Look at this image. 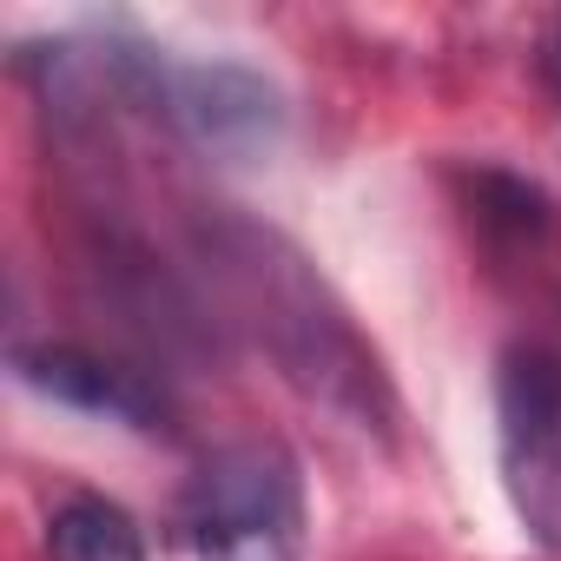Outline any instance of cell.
I'll return each instance as SVG.
<instances>
[{"instance_id":"cell-1","label":"cell","mask_w":561,"mask_h":561,"mask_svg":"<svg viewBox=\"0 0 561 561\" xmlns=\"http://www.w3.org/2000/svg\"><path fill=\"white\" fill-rule=\"evenodd\" d=\"M192 264L205 277L211 305L225 311V324H238L305 403H318L357 436L397 430V390L377 351L364 344L337 291L285 231L211 205L192 225Z\"/></svg>"},{"instance_id":"cell-2","label":"cell","mask_w":561,"mask_h":561,"mask_svg":"<svg viewBox=\"0 0 561 561\" xmlns=\"http://www.w3.org/2000/svg\"><path fill=\"white\" fill-rule=\"evenodd\" d=\"M172 541L185 561H298L305 548V482L277 443L211 449L172 508Z\"/></svg>"},{"instance_id":"cell-3","label":"cell","mask_w":561,"mask_h":561,"mask_svg":"<svg viewBox=\"0 0 561 561\" xmlns=\"http://www.w3.org/2000/svg\"><path fill=\"white\" fill-rule=\"evenodd\" d=\"M495 449L515 522L561 548V344H508L495 364Z\"/></svg>"},{"instance_id":"cell-4","label":"cell","mask_w":561,"mask_h":561,"mask_svg":"<svg viewBox=\"0 0 561 561\" xmlns=\"http://www.w3.org/2000/svg\"><path fill=\"white\" fill-rule=\"evenodd\" d=\"M14 377L67 410H87V416H113V423H133V430H159L165 423V397L126 370V364H106L93 351H73V344H21L14 351Z\"/></svg>"},{"instance_id":"cell-5","label":"cell","mask_w":561,"mask_h":561,"mask_svg":"<svg viewBox=\"0 0 561 561\" xmlns=\"http://www.w3.org/2000/svg\"><path fill=\"white\" fill-rule=\"evenodd\" d=\"M47 561H146V535L119 502L67 495L47 515Z\"/></svg>"},{"instance_id":"cell-6","label":"cell","mask_w":561,"mask_h":561,"mask_svg":"<svg viewBox=\"0 0 561 561\" xmlns=\"http://www.w3.org/2000/svg\"><path fill=\"white\" fill-rule=\"evenodd\" d=\"M548 80H554V93H561V27H554V41H548Z\"/></svg>"}]
</instances>
